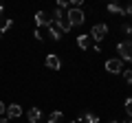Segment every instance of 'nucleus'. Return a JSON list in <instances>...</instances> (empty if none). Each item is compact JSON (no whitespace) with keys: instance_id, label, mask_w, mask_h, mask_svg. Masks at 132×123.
Listing matches in <instances>:
<instances>
[{"instance_id":"nucleus-15","label":"nucleus","mask_w":132,"mask_h":123,"mask_svg":"<svg viewBox=\"0 0 132 123\" xmlns=\"http://www.w3.org/2000/svg\"><path fill=\"white\" fill-rule=\"evenodd\" d=\"M11 27H13V20H11V18H7V20H5V22L0 24V33H5V31H9V29H11Z\"/></svg>"},{"instance_id":"nucleus-12","label":"nucleus","mask_w":132,"mask_h":123,"mask_svg":"<svg viewBox=\"0 0 132 123\" xmlns=\"http://www.w3.org/2000/svg\"><path fill=\"white\" fill-rule=\"evenodd\" d=\"M79 123H99V117L97 114H90V112H84L79 117Z\"/></svg>"},{"instance_id":"nucleus-10","label":"nucleus","mask_w":132,"mask_h":123,"mask_svg":"<svg viewBox=\"0 0 132 123\" xmlns=\"http://www.w3.org/2000/svg\"><path fill=\"white\" fill-rule=\"evenodd\" d=\"M46 29H48V35H51L53 40H62V35H64V31H62V29L57 27V24H53V22H51V24H48Z\"/></svg>"},{"instance_id":"nucleus-21","label":"nucleus","mask_w":132,"mask_h":123,"mask_svg":"<svg viewBox=\"0 0 132 123\" xmlns=\"http://www.w3.org/2000/svg\"><path fill=\"white\" fill-rule=\"evenodd\" d=\"M0 123H9V119H7V117H0Z\"/></svg>"},{"instance_id":"nucleus-22","label":"nucleus","mask_w":132,"mask_h":123,"mask_svg":"<svg viewBox=\"0 0 132 123\" xmlns=\"http://www.w3.org/2000/svg\"><path fill=\"white\" fill-rule=\"evenodd\" d=\"M2 11H5V7H2V5H0V15H2Z\"/></svg>"},{"instance_id":"nucleus-6","label":"nucleus","mask_w":132,"mask_h":123,"mask_svg":"<svg viewBox=\"0 0 132 123\" xmlns=\"http://www.w3.org/2000/svg\"><path fill=\"white\" fill-rule=\"evenodd\" d=\"M44 64H46V68H51V71H60V68H62V59L57 55H53V53H48V55H46Z\"/></svg>"},{"instance_id":"nucleus-7","label":"nucleus","mask_w":132,"mask_h":123,"mask_svg":"<svg viewBox=\"0 0 132 123\" xmlns=\"http://www.w3.org/2000/svg\"><path fill=\"white\" fill-rule=\"evenodd\" d=\"M5 117L9 119H18V117H22V106H18V103H11V106H7V112H5Z\"/></svg>"},{"instance_id":"nucleus-13","label":"nucleus","mask_w":132,"mask_h":123,"mask_svg":"<svg viewBox=\"0 0 132 123\" xmlns=\"http://www.w3.org/2000/svg\"><path fill=\"white\" fill-rule=\"evenodd\" d=\"M108 11H110V13H117V15H126V9H123L121 5H114V2L108 5Z\"/></svg>"},{"instance_id":"nucleus-23","label":"nucleus","mask_w":132,"mask_h":123,"mask_svg":"<svg viewBox=\"0 0 132 123\" xmlns=\"http://www.w3.org/2000/svg\"><path fill=\"white\" fill-rule=\"evenodd\" d=\"M123 123H132V119H126V121H123Z\"/></svg>"},{"instance_id":"nucleus-17","label":"nucleus","mask_w":132,"mask_h":123,"mask_svg":"<svg viewBox=\"0 0 132 123\" xmlns=\"http://www.w3.org/2000/svg\"><path fill=\"white\" fill-rule=\"evenodd\" d=\"M126 112H128V117L132 119V97H130V99H126Z\"/></svg>"},{"instance_id":"nucleus-18","label":"nucleus","mask_w":132,"mask_h":123,"mask_svg":"<svg viewBox=\"0 0 132 123\" xmlns=\"http://www.w3.org/2000/svg\"><path fill=\"white\" fill-rule=\"evenodd\" d=\"M121 31H123V33H128V35H132V27H130V24H123Z\"/></svg>"},{"instance_id":"nucleus-2","label":"nucleus","mask_w":132,"mask_h":123,"mask_svg":"<svg viewBox=\"0 0 132 123\" xmlns=\"http://www.w3.org/2000/svg\"><path fill=\"white\" fill-rule=\"evenodd\" d=\"M66 18H68V22H71V27H81L84 24V20H86V15H84V11L81 9H68L66 11Z\"/></svg>"},{"instance_id":"nucleus-11","label":"nucleus","mask_w":132,"mask_h":123,"mask_svg":"<svg viewBox=\"0 0 132 123\" xmlns=\"http://www.w3.org/2000/svg\"><path fill=\"white\" fill-rule=\"evenodd\" d=\"M90 42H93V40H90L88 33H84V35H79V38H77V46H79L81 51H86V48L90 46Z\"/></svg>"},{"instance_id":"nucleus-25","label":"nucleus","mask_w":132,"mask_h":123,"mask_svg":"<svg viewBox=\"0 0 132 123\" xmlns=\"http://www.w3.org/2000/svg\"><path fill=\"white\" fill-rule=\"evenodd\" d=\"M0 38H2V33H0Z\"/></svg>"},{"instance_id":"nucleus-24","label":"nucleus","mask_w":132,"mask_h":123,"mask_svg":"<svg viewBox=\"0 0 132 123\" xmlns=\"http://www.w3.org/2000/svg\"><path fill=\"white\" fill-rule=\"evenodd\" d=\"M110 123H119V121H110Z\"/></svg>"},{"instance_id":"nucleus-5","label":"nucleus","mask_w":132,"mask_h":123,"mask_svg":"<svg viewBox=\"0 0 132 123\" xmlns=\"http://www.w3.org/2000/svg\"><path fill=\"white\" fill-rule=\"evenodd\" d=\"M106 71H108L110 75H119V73L123 71V61L119 59V57L117 59H108L106 61Z\"/></svg>"},{"instance_id":"nucleus-4","label":"nucleus","mask_w":132,"mask_h":123,"mask_svg":"<svg viewBox=\"0 0 132 123\" xmlns=\"http://www.w3.org/2000/svg\"><path fill=\"white\" fill-rule=\"evenodd\" d=\"M90 40H95V42H101V40L108 35V27L106 24H95L93 29H90Z\"/></svg>"},{"instance_id":"nucleus-19","label":"nucleus","mask_w":132,"mask_h":123,"mask_svg":"<svg viewBox=\"0 0 132 123\" xmlns=\"http://www.w3.org/2000/svg\"><path fill=\"white\" fill-rule=\"evenodd\" d=\"M33 35H35V40H40V42H42V40H44V35L40 33V29H35V33H33Z\"/></svg>"},{"instance_id":"nucleus-8","label":"nucleus","mask_w":132,"mask_h":123,"mask_svg":"<svg viewBox=\"0 0 132 123\" xmlns=\"http://www.w3.org/2000/svg\"><path fill=\"white\" fill-rule=\"evenodd\" d=\"M35 24H38V29L40 27H48V24H51V15H48L46 11H38V13H35Z\"/></svg>"},{"instance_id":"nucleus-16","label":"nucleus","mask_w":132,"mask_h":123,"mask_svg":"<svg viewBox=\"0 0 132 123\" xmlns=\"http://www.w3.org/2000/svg\"><path fill=\"white\" fill-rule=\"evenodd\" d=\"M121 75H123V81H126V84H132V71H130V68H128V71L123 68Z\"/></svg>"},{"instance_id":"nucleus-9","label":"nucleus","mask_w":132,"mask_h":123,"mask_svg":"<svg viewBox=\"0 0 132 123\" xmlns=\"http://www.w3.org/2000/svg\"><path fill=\"white\" fill-rule=\"evenodd\" d=\"M27 119H29V123H40V119H42V110H40V108H31L27 112Z\"/></svg>"},{"instance_id":"nucleus-1","label":"nucleus","mask_w":132,"mask_h":123,"mask_svg":"<svg viewBox=\"0 0 132 123\" xmlns=\"http://www.w3.org/2000/svg\"><path fill=\"white\" fill-rule=\"evenodd\" d=\"M48 15H51V22L57 24L64 33L71 29V22H68V18H66V11H62V9H57V7H55V11H53V13H48Z\"/></svg>"},{"instance_id":"nucleus-26","label":"nucleus","mask_w":132,"mask_h":123,"mask_svg":"<svg viewBox=\"0 0 132 123\" xmlns=\"http://www.w3.org/2000/svg\"><path fill=\"white\" fill-rule=\"evenodd\" d=\"M73 123H75V121H73Z\"/></svg>"},{"instance_id":"nucleus-3","label":"nucleus","mask_w":132,"mask_h":123,"mask_svg":"<svg viewBox=\"0 0 132 123\" xmlns=\"http://www.w3.org/2000/svg\"><path fill=\"white\" fill-rule=\"evenodd\" d=\"M117 51H119V59L121 61H132V42H119L117 44Z\"/></svg>"},{"instance_id":"nucleus-20","label":"nucleus","mask_w":132,"mask_h":123,"mask_svg":"<svg viewBox=\"0 0 132 123\" xmlns=\"http://www.w3.org/2000/svg\"><path fill=\"white\" fill-rule=\"evenodd\" d=\"M5 112H7V106L2 103V101H0V114H5Z\"/></svg>"},{"instance_id":"nucleus-14","label":"nucleus","mask_w":132,"mask_h":123,"mask_svg":"<svg viewBox=\"0 0 132 123\" xmlns=\"http://www.w3.org/2000/svg\"><path fill=\"white\" fill-rule=\"evenodd\" d=\"M60 121H62V112L57 110V112H51V114H48V121H46V123H60Z\"/></svg>"}]
</instances>
